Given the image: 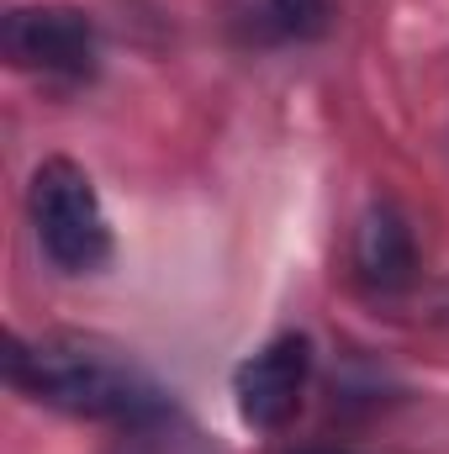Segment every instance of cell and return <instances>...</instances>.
I'll list each match as a JSON object with an SVG mask.
<instances>
[{
	"label": "cell",
	"instance_id": "6da1fadb",
	"mask_svg": "<svg viewBox=\"0 0 449 454\" xmlns=\"http://www.w3.org/2000/svg\"><path fill=\"white\" fill-rule=\"evenodd\" d=\"M5 380L75 418H106L127 428L169 418V391L127 348L85 333H48L37 343L5 339Z\"/></svg>",
	"mask_w": 449,
	"mask_h": 454
},
{
	"label": "cell",
	"instance_id": "7a4b0ae2",
	"mask_svg": "<svg viewBox=\"0 0 449 454\" xmlns=\"http://www.w3.org/2000/svg\"><path fill=\"white\" fill-rule=\"evenodd\" d=\"M27 217L37 232V248L69 270L91 275L112 259V223L96 196V180L75 159H43L32 185H27Z\"/></svg>",
	"mask_w": 449,
	"mask_h": 454
},
{
	"label": "cell",
	"instance_id": "3957f363",
	"mask_svg": "<svg viewBox=\"0 0 449 454\" xmlns=\"http://www.w3.org/2000/svg\"><path fill=\"white\" fill-rule=\"evenodd\" d=\"M0 48L16 69L43 80H91L101 64V32L80 5H11Z\"/></svg>",
	"mask_w": 449,
	"mask_h": 454
},
{
	"label": "cell",
	"instance_id": "277c9868",
	"mask_svg": "<svg viewBox=\"0 0 449 454\" xmlns=\"http://www.w3.org/2000/svg\"><path fill=\"white\" fill-rule=\"evenodd\" d=\"M312 375V343L307 333H280L259 354H248L232 370V396H238V418L248 428H280L291 423V412L302 407Z\"/></svg>",
	"mask_w": 449,
	"mask_h": 454
},
{
	"label": "cell",
	"instance_id": "5b68a950",
	"mask_svg": "<svg viewBox=\"0 0 449 454\" xmlns=\"http://www.w3.org/2000/svg\"><path fill=\"white\" fill-rule=\"evenodd\" d=\"M354 270L370 291H402L418 270V243H413V227L407 217L391 207V201H375L359 232H354Z\"/></svg>",
	"mask_w": 449,
	"mask_h": 454
},
{
	"label": "cell",
	"instance_id": "8992f818",
	"mask_svg": "<svg viewBox=\"0 0 449 454\" xmlns=\"http://www.w3.org/2000/svg\"><path fill=\"white\" fill-rule=\"evenodd\" d=\"M270 11H275V21L280 27H291V32H307V27H318L323 21V0H264Z\"/></svg>",
	"mask_w": 449,
	"mask_h": 454
},
{
	"label": "cell",
	"instance_id": "52a82bcc",
	"mask_svg": "<svg viewBox=\"0 0 449 454\" xmlns=\"http://www.w3.org/2000/svg\"><path fill=\"white\" fill-rule=\"evenodd\" d=\"M296 454H354V450H296Z\"/></svg>",
	"mask_w": 449,
	"mask_h": 454
}]
</instances>
